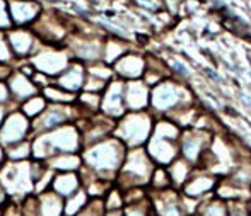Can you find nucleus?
<instances>
[{
	"mask_svg": "<svg viewBox=\"0 0 251 216\" xmlns=\"http://www.w3.org/2000/svg\"><path fill=\"white\" fill-rule=\"evenodd\" d=\"M2 184L10 193H26L31 189L29 165L27 164H10L0 173Z\"/></svg>",
	"mask_w": 251,
	"mask_h": 216,
	"instance_id": "1",
	"label": "nucleus"
},
{
	"mask_svg": "<svg viewBox=\"0 0 251 216\" xmlns=\"http://www.w3.org/2000/svg\"><path fill=\"white\" fill-rule=\"evenodd\" d=\"M34 65L47 73L62 72L67 66V55L62 51H41L34 58Z\"/></svg>",
	"mask_w": 251,
	"mask_h": 216,
	"instance_id": "2",
	"label": "nucleus"
},
{
	"mask_svg": "<svg viewBox=\"0 0 251 216\" xmlns=\"http://www.w3.org/2000/svg\"><path fill=\"white\" fill-rule=\"evenodd\" d=\"M45 143H48L51 148L63 151H74L77 148V133L74 128H62L55 133L43 138Z\"/></svg>",
	"mask_w": 251,
	"mask_h": 216,
	"instance_id": "3",
	"label": "nucleus"
},
{
	"mask_svg": "<svg viewBox=\"0 0 251 216\" xmlns=\"http://www.w3.org/2000/svg\"><path fill=\"white\" fill-rule=\"evenodd\" d=\"M27 126L29 125H27V121H26L24 116L12 114L5 121L2 131H0V140H2L3 143H12V141L21 140V138L24 136V133H26Z\"/></svg>",
	"mask_w": 251,
	"mask_h": 216,
	"instance_id": "4",
	"label": "nucleus"
},
{
	"mask_svg": "<svg viewBox=\"0 0 251 216\" xmlns=\"http://www.w3.org/2000/svg\"><path fill=\"white\" fill-rule=\"evenodd\" d=\"M10 10H12V16L17 22H26V21L33 19L38 12V7L34 5L33 2H21V0H16V2L10 3Z\"/></svg>",
	"mask_w": 251,
	"mask_h": 216,
	"instance_id": "5",
	"label": "nucleus"
},
{
	"mask_svg": "<svg viewBox=\"0 0 251 216\" xmlns=\"http://www.w3.org/2000/svg\"><path fill=\"white\" fill-rule=\"evenodd\" d=\"M87 160L96 167H109L113 160L111 148L109 147H96L87 153Z\"/></svg>",
	"mask_w": 251,
	"mask_h": 216,
	"instance_id": "6",
	"label": "nucleus"
},
{
	"mask_svg": "<svg viewBox=\"0 0 251 216\" xmlns=\"http://www.w3.org/2000/svg\"><path fill=\"white\" fill-rule=\"evenodd\" d=\"M58 82H60V86L69 88V90H75V88H79L80 84H82V68L74 65L65 75L60 77Z\"/></svg>",
	"mask_w": 251,
	"mask_h": 216,
	"instance_id": "7",
	"label": "nucleus"
},
{
	"mask_svg": "<svg viewBox=\"0 0 251 216\" xmlns=\"http://www.w3.org/2000/svg\"><path fill=\"white\" fill-rule=\"evenodd\" d=\"M31 43H33V38L24 31H16V33L10 34V44H12L14 51L19 53V55H26L31 48Z\"/></svg>",
	"mask_w": 251,
	"mask_h": 216,
	"instance_id": "8",
	"label": "nucleus"
},
{
	"mask_svg": "<svg viewBox=\"0 0 251 216\" xmlns=\"http://www.w3.org/2000/svg\"><path fill=\"white\" fill-rule=\"evenodd\" d=\"M10 87H12L14 94H17L19 97H27V95L34 94V86L24 75L14 77V79L10 80Z\"/></svg>",
	"mask_w": 251,
	"mask_h": 216,
	"instance_id": "9",
	"label": "nucleus"
},
{
	"mask_svg": "<svg viewBox=\"0 0 251 216\" xmlns=\"http://www.w3.org/2000/svg\"><path fill=\"white\" fill-rule=\"evenodd\" d=\"M60 213H62V203L58 197L48 194L41 199V216H60Z\"/></svg>",
	"mask_w": 251,
	"mask_h": 216,
	"instance_id": "10",
	"label": "nucleus"
},
{
	"mask_svg": "<svg viewBox=\"0 0 251 216\" xmlns=\"http://www.w3.org/2000/svg\"><path fill=\"white\" fill-rule=\"evenodd\" d=\"M55 191L62 194H70L75 191L77 187V177L72 175V173H67V175H60L55 179Z\"/></svg>",
	"mask_w": 251,
	"mask_h": 216,
	"instance_id": "11",
	"label": "nucleus"
},
{
	"mask_svg": "<svg viewBox=\"0 0 251 216\" xmlns=\"http://www.w3.org/2000/svg\"><path fill=\"white\" fill-rule=\"evenodd\" d=\"M40 121L45 128H50V126H56L58 123L63 121V114L58 111V109H51V111H48L47 114H45V118L40 119Z\"/></svg>",
	"mask_w": 251,
	"mask_h": 216,
	"instance_id": "12",
	"label": "nucleus"
},
{
	"mask_svg": "<svg viewBox=\"0 0 251 216\" xmlns=\"http://www.w3.org/2000/svg\"><path fill=\"white\" fill-rule=\"evenodd\" d=\"M43 108H45L43 99L36 97V99H31V101L24 106V112H26V114H29V116H34V114H38L40 111H43Z\"/></svg>",
	"mask_w": 251,
	"mask_h": 216,
	"instance_id": "13",
	"label": "nucleus"
},
{
	"mask_svg": "<svg viewBox=\"0 0 251 216\" xmlns=\"http://www.w3.org/2000/svg\"><path fill=\"white\" fill-rule=\"evenodd\" d=\"M79 165V160L75 157H60L53 162V167L56 169H75Z\"/></svg>",
	"mask_w": 251,
	"mask_h": 216,
	"instance_id": "14",
	"label": "nucleus"
},
{
	"mask_svg": "<svg viewBox=\"0 0 251 216\" xmlns=\"http://www.w3.org/2000/svg\"><path fill=\"white\" fill-rule=\"evenodd\" d=\"M84 203H86V194L84 193L77 194V196L74 197V199H70L69 204H67V215H74Z\"/></svg>",
	"mask_w": 251,
	"mask_h": 216,
	"instance_id": "15",
	"label": "nucleus"
},
{
	"mask_svg": "<svg viewBox=\"0 0 251 216\" xmlns=\"http://www.w3.org/2000/svg\"><path fill=\"white\" fill-rule=\"evenodd\" d=\"M47 95L50 99H56V101H70V99H72L70 94H63V92L53 90V88H47Z\"/></svg>",
	"mask_w": 251,
	"mask_h": 216,
	"instance_id": "16",
	"label": "nucleus"
},
{
	"mask_svg": "<svg viewBox=\"0 0 251 216\" xmlns=\"http://www.w3.org/2000/svg\"><path fill=\"white\" fill-rule=\"evenodd\" d=\"M27 153H29V145H21V147H17L16 150L10 151V157L12 158H24Z\"/></svg>",
	"mask_w": 251,
	"mask_h": 216,
	"instance_id": "17",
	"label": "nucleus"
},
{
	"mask_svg": "<svg viewBox=\"0 0 251 216\" xmlns=\"http://www.w3.org/2000/svg\"><path fill=\"white\" fill-rule=\"evenodd\" d=\"M9 26V16L5 12V5H3V0H0V27Z\"/></svg>",
	"mask_w": 251,
	"mask_h": 216,
	"instance_id": "18",
	"label": "nucleus"
},
{
	"mask_svg": "<svg viewBox=\"0 0 251 216\" xmlns=\"http://www.w3.org/2000/svg\"><path fill=\"white\" fill-rule=\"evenodd\" d=\"M10 53H9V46L3 41V38L0 36V60H9Z\"/></svg>",
	"mask_w": 251,
	"mask_h": 216,
	"instance_id": "19",
	"label": "nucleus"
},
{
	"mask_svg": "<svg viewBox=\"0 0 251 216\" xmlns=\"http://www.w3.org/2000/svg\"><path fill=\"white\" fill-rule=\"evenodd\" d=\"M7 99V88L0 84V101H5Z\"/></svg>",
	"mask_w": 251,
	"mask_h": 216,
	"instance_id": "20",
	"label": "nucleus"
},
{
	"mask_svg": "<svg viewBox=\"0 0 251 216\" xmlns=\"http://www.w3.org/2000/svg\"><path fill=\"white\" fill-rule=\"evenodd\" d=\"M82 216H96V213H94V210H93V211H89V213H86V215H82Z\"/></svg>",
	"mask_w": 251,
	"mask_h": 216,
	"instance_id": "21",
	"label": "nucleus"
},
{
	"mask_svg": "<svg viewBox=\"0 0 251 216\" xmlns=\"http://www.w3.org/2000/svg\"><path fill=\"white\" fill-rule=\"evenodd\" d=\"M2 114L3 112H2V109H0V123H2Z\"/></svg>",
	"mask_w": 251,
	"mask_h": 216,
	"instance_id": "22",
	"label": "nucleus"
},
{
	"mask_svg": "<svg viewBox=\"0 0 251 216\" xmlns=\"http://www.w3.org/2000/svg\"><path fill=\"white\" fill-rule=\"evenodd\" d=\"M2 199H3V194H2V193H0V201H2Z\"/></svg>",
	"mask_w": 251,
	"mask_h": 216,
	"instance_id": "23",
	"label": "nucleus"
},
{
	"mask_svg": "<svg viewBox=\"0 0 251 216\" xmlns=\"http://www.w3.org/2000/svg\"><path fill=\"white\" fill-rule=\"evenodd\" d=\"M130 216H140V215H130Z\"/></svg>",
	"mask_w": 251,
	"mask_h": 216,
	"instance_id": "24",
	"label": "nucleus"
},
{
	"mask_svg": "<svg viewBox=\"0 0 251 216\" xmlns=\"http://www.w3.org/2000/svg\"><path fill=\"white\" fill-rule=\"evenodd\" d=\"M0 158H2V151H0Z\"/></svg>",
	"mask_w": 251,
	"mask_h": 216,
	"instance_id": "25",
	"label": "nucleus"
}]
</instances>
